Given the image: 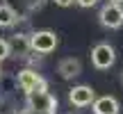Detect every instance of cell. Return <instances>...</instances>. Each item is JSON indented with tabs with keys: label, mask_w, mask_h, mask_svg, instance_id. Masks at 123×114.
I'll list each match as a JSON object with an SVG mask.
<instances>
[{
	"label": "cell",
	"mask_w": 123,
	"mask_h": 114,
	"mask_svg": "<svg viewBox=\"0 0 123 114\" xmlns=\"http://www.w3.org/2000/svg\"><path fill=\"white\" fill-rule=\"evenodd\" d=\"M114 62H116L114 46H110V44H98V46H93V48H91V64L96 66L98 71L112 69Z\"/></svg>",
	"instance_id": "cell-4"
},
{
	"label": "cell",
	"mask_w": 123,
	"mask_h": 114,
	"mask_svg": "<svg viewBox=\"0 0 123 114\" xmlns=\"http://www.w3.org/2000/svg\"><path fill=\"white\" fill-rule=\"evenodd\" d=\"M9 55H12V53H9V44H7V39H0V62H5Z\"/></svg>",
	"instance_id": "cell-11"
},
{
	"label": "cell",
	"mask_w": 123,
	"mask_h": 114,
	"mask_svg": "<svg viewBox=\"0 0 123 114\" xmlns=\"http://www.w3.org/2000/svg\"><path fill=\"white\" fill-rule=\"evenodd\" d=\"M27 107L43 114H55L57 112V98L48 91V89H34V91H27Z\"/></svg>",
	"instance_id": "cell-1"
},
{
	"label": "cell",
	"mask_w": 123,
	"mask_h": 114,
	"mask_svg": "<svg viewBox=\"0 0 123 114\" xmlns=\"http://www.w3.org/2000/svg\"><path fill=\"white\" fill-rule=\"evenodd\" d=\"M57 73L64 80H75L82 73V64H80V59H75V57H64L57 64Z\"/></svg>",
	"instance_id": "cell-8"
},
{
	"label": "cell",
	"mask_w": 123,
	"mask_h": 114,
	"mask_svg": "<svg viewBox=\"0 0 123 114\" xmlns=\"http://www.w3.org/2000/svg\"><path fill=\"white\" fill-rule=\"evenodd\" d=\"M93 114H119L121 105L114 96H96V101L91 103Z\"/></svg>",
	"instance_id": "cell-7"
},
{
	"label": "cell",
	"mask_w": 123,
	"mask_h": 114,
	"mask_svg": "<svg viewBox=\"0 0 123 114\" xmlns=\"http://www.w3.org/2000/svg\"><path fill=\"white\" fill-rule=\"evenodd\" d=\"M21 114H43V112H37V110H32V107H25Z\"/></svg>",
	"instance_id": "cell-14"
},
{
	"label": "cell",
	"mask_w": 123,
	"mask_h": 114,
	"mask_svg": "<svg viewBox=\"0 0 123 114\" xmlns=\"http://www.w3.org/2000/svg\"><path fill=\"white\" fill-rule=\"evenodd\" d=\"M16 21H18V14L14 12V7L2 2L0 5V27H12Z\"/></svg>",
	"instance_id": "cell-10"
},
{
	"label": "cell",
	"mask_w": 123,
	"mask_h": 114,
	"mask_svg": "<svg viewBox=\"0 0 123 114\" xmlns=\"http://www.w3.org/2000/svg\"><path fill=\"white\" fill-rule=\"evenodd\" d=\"M59 39L53 30H37L30 34V46H32V53H41V55H48L57 48Z\"/></svg>",
	"instance_id": "cell-2"
},
{
	"label": "cell",
	"mask_w": 123,
	"mask_h": 114,
	"mask_svg": "<svg viewBox=\"0 0 123 114\" xmlns=\"http://www.w3.org/2000/svg\"><path fill=\"white\" fill-rule=\"evenodd\" d=\"M110 2H119V5H123V0H110Z\"/></svg>",
	"instance_id": "cell-15"
},
{
	"label": "cell",
	"mask_w": 123,
	"mask_h": 114,
	"mask_svg": "<svg viewBox=\"0 0 123 114\" xmlns=\"http://www.w3.org/2000/svg\"><path fill=\"white\" fill-rule=\"evenodd\" d=\"M53 2H55V5H59V7H71L75 0H53Z\"/></svg>",
	"instance_id": "cell-13"
},
{
	"label": "cell",
	"mask_w": 123,
	"mask_h": 114,
	"mask_svg": "<svg viewBox=\"0 0 123 114\" xmlns=\"http://www.w3.org/2000/svg\"><path fill=\"white\" fill-rule=\"evenodd\" d=\"M9 44V53L18 55V57H27L32 53V46H30V37L27 34H14L12 39L7 41Z\"/></svg>",
	"instance_id": "cell-9"
},
{
	"label": "cell",
	"mask_w": 123,
	"mask_h": 114,
	"mask_svg": "<svg viewBox=\"0 0 123 114\" xmlns=\"http://www.w3.org/2000/svg\"><path fill=\"white\" fill-rule=\"evenodd\" d=\"M18 87L23 89V91H34V89H48V82L43 80V75L37 73L34 69H23L18 71V78H16Z\"/></svg>",
	"instance_id": "cell-5"
},
{
	"label": "cell",
	"mask_w": 123,
	"mask_h": 114,
	"mask_svg": "<svg viewBox=\"0 0 123 114\" xmlns=\"http://www.w3.org/2000/svg\"><path fill=\"white\" fill-rule=\"evenodd\" d=\"M68 101H71V105H75V107H89L96 101V91H93L89 84H75L68 91Z\"/></svg>",
	"instance_id": "cell-6"
},
{
	"label": "cell",
	"mask_w": 123,
	"mask_h": 114,
	"mask_svg": "<svg viewBox=\"0 0 123 114\" xmlns=\"http://www.w3.org/2000/svg\"><path fill=\"white\" fill-rule=\"evenodd\" d=\"M98 21L103 27H110V30H119L123 25V7L119 2H107L100 7L98 12Z\"/></svg>",
	"instance_id": "cell-3"
},
{
	"label": "cell",
	"mask_w": 123,
	"mask_h": 114,
	"mask_svg": "<svg viewBox=\"0 0 123 114\" xmlns=\"http://www.w3.org/2000/svg\"><path fill=\"white\" fill-rule=\"evenodd\" d=\"M121 84H123V73H121Z\"/></svg>",
	"instance_id": "cell-16"
},
{
	"label": "cell",
	"mask_w": 123,
	"mask_h": 114,
	"mask_svg": "<svg viewBox=\"0 0 123 114\" xmlns=\"http://www.w3.org/2000/svg\"><path fill=\"white\" fill-rule=\"evenodd\" d=\"M75 2H78L80 7L89 9V7H96V5H98V0H75Z\"/></svg>",
	"instance_id": "cell-12"
}]
</instances>
